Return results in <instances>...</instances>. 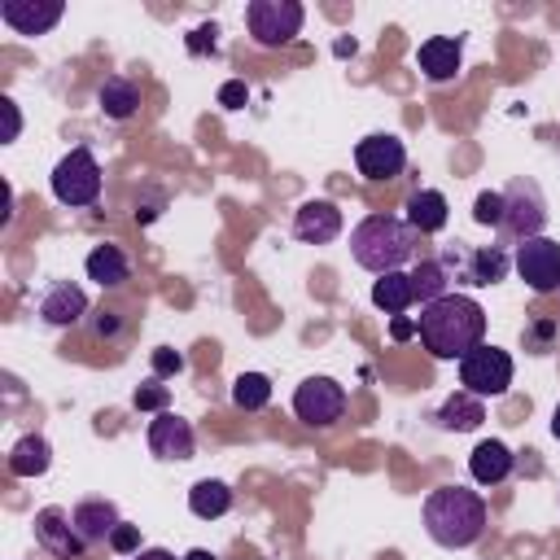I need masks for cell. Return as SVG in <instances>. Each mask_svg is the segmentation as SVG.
<instances>
[{
	"label": "cell",
	"instance_id": "1",
	"mask_svg": "<svg viewBox=\"0 0 560 560\" xmlns=\"http://www.w3.org/2000/svg\"><path fill=\"white\" fill-rule=\"evenodd\" d=\"M416 337L433 359H464L486 337V311L468 293H442L438 302L420 306Z\"/></svg>",
	"mask_w": 560,
	"mask_h": 560
},
{
	"label": "cell",
	"instance_id": "2",
	"mask_svg": "<svg viewBox=\"0 0 560 560\" xmlns=\"http://www.w3.org/2000/svg\"><path fill=\"white\" fill-rule=\"evenodd\" d=\"M350 258L372 276H389L402 271V262L420 258V236L398 214H368L350 232Z\"/></svg>",
	"mask_w": 560,
	"mask_h": 560
},
{
	"label": "cell",
	"instance_id": "3",
	"mask_svg": "<svg viewBox=\"0 0 560 560\" xmlns=\"http://www.w3.org/2000/svg\"><path fill=\"white\" fill-rule=\"evenodd\" d=\"M424 529L446 551L472 547L486 529V499L468 486H438L424 499Z\"/></svg>",
	"mask_w": 560,
	"mask_h": 560
},
{
	"label": "cell",
	"instance_id": "4",
	"mask_svg": "<svg viewBox=\"0 0 560 560\" xmlns=\"http://www.w3.org/2000/svg\"><path fill=\"white\" fill-rule=\"evenodd\" d=\"M442 267L451 280L459 284H472V289H486V284H499L508 276V254L503 245H468V241H451L446 254H442Z\"/></svg>",
	"mask_w": 560,
	"mask_h": 560
},
{
	"label": "cell",
	"instance_id": "5",
	"mask_svg": "<svg viewBox=\"0 0 560 560\" xmlns=\"http://www.w3.org/2000/svg\"><path fill=\"white\" fill-rule=\"evenodd\" d=\"M52 197H57L61 206H70V210L92 206V201L101 197V162L92 158L88 144L70 149V153L52 166Z\"/></svg>",
	"mask_w": 560,
	"mask_h": 560
},
{
	"label": "cell",
	"instance_id": "6",
	"mask_svg": "<svg viewBox=\"0 0 560 560\" xmlns=\"http://www.w3.org/2000/svg\"><path fill=\"white\" fill-rule=\"evenodd\" d=\"M542 223H547V197L534 179L516 175L508 188H503V223L499 232L508 241H529V236H542Z\"/></svg>",
	"mask_w": 560,
	"mask_h": 560
},
{
	"label": "cell",
	"instance_id": "7",
	"mask_svg": "<svg viewBox=\"0 0 560 560\" xmlns=\"http://www.w3.org/2000/svg\"><path fill=\"white\" fill-rule=\"evenodd\" d=\"M306 22V9L298 0H249L245 4V26L258 48H284Z\"/></svg>",
	"mask_w": 560,
	"mask_h": 560
},
{
	"label": "cell",
	"instance_id": "8",
	"mask_svg": "<svg viewBox=\"0 0 560 560\" xmlns=\"http://www.w3.org/2000/svg\"><path fill=\"white\" fill-rule=\"evenodd\" d=\"M512 372H516V368H512V354L499 350V346H486V341L459 359V385H464L468 394H477V398H499V394H508Z\"/></svg>",
	"mask_w": 560,
	"mask_h": 560
},
{
	"label": "cell",
	"instance_id": "9",
	"mask_svg": "<svg viewBox=\"0 0 560 560\" xmlns=\"http://www.w3.org/2000/svg\"><path fill=\"white\" fill-rule=\"evenodd\" d=\"M293 416L311 429H328L346 416V385L332 376H306L293 389Z\"/></svg>",
	"mask_w": 560,
	"mask_h": 560
},
{
	"label": "cell",
	"instance_id": "10",
	"mask_svg": "<svg viewBox=\"0 0 560 560\" xmlns=\"http://www.w3.org/2000/svg\"><path fill=\"white\" fill-rule=\"evenodd\" d=\"M354 166L363 179H398L402 166H407V144L394 136V131H372L354 144Z\"/></svg>",
	"mask_w": 560,
	"mask_h": 560
},
{
	"label": "cell",
	"instance_id": "11",
	"mask_svg": "<svg viewBox=\"0 0 560 560\" xmlns=\"http://www.w3.org/2000/svg\"><path fill=\"white\" fill-rule=\"evenodd\" d=\"M516 271L534 293H556L560 289V241L551 236H529L516 245Z\"/></svg>",
	"mask_w": 560,
	"mask_h": 560
},
{
	"label": "cell",
	"instance_id": "12",
	"mask_svg": "<svg viewBox=\"0 0 560 560\" xmlns=\"http://www.w3.org/2000/svg\"><path fill=\"white\" fill-rule=\"evenodd\" d=\"M35 542L48 551V556H57V560H79L83 551H88V542L79 538V529H74V516L66 512V508H39L35 512Z\"/></svg>",
	"mask_w": 560,
	"mask_h": 560
},
{
	"label": "cell",
	"instance_id": "13",
	"mask_svg": "<svg viewBox=\"0 0 560 560\" xmlns=\"http://www.w3.org/2000/svg\"><path fill=\"white\" fill-rule=\"evenodd\" d=\"M293 236L302 245H328L341 236V210L328 197H311L293 210Z\"/></svg>",
	"mask_w": 560,
	"mask_h": 560
},
{
	"label": "cell",
	"instance_id": "14",
	"mask_svg": "<svg viewBox=\"0 0 560 560\" xmlns=\"http://www.w3.org/2000/svg\"><path fill=\"white\" fill-rule=\"evenodd\" d=\"M149 451L158 455V459H192V451H197V433H192V424L184 420V416H175V411H158L153 420H149Z\"/></svg>",
	"mask_w": 560,
	"mask_h": 560
},
{
	"label": "cell",
	"instance_id": "15",
	"mask_svg": "<svg viewBox=\"0 0 560 560\" xmlns=\"http://www.w3.org/2000/svg\"><path fill=\"white\" fill-rule=\"evenodd\" d=\"M61 13H66L61 0H4L0 4V18L13 35H48L61 22Z\"/></svg>",
	"mask_w": 560,
	"mask_h": 560
},
{
	"label": "cell",
	"instance_id": "16",
	"mask_svg": "<svg viewBox=\"0 0 560 560\" xmlns=\"http://www.w3.org/2000/svg\"><path fill=\"white\" fill-rule=\"evenodd\" d=\"M35 311H39L44 324H52V328H70V324H79V319L88 315V293H83L79 284H70V280H52V284L39 293Z\"/></svg>",
	"mask_w": 560,
	"mask_h": 560
},
{
	"label": "cell",
	"instance_id": "17",
	"mask_svg": "<svg viewBox=\"0 0 560 560\" xmlns=\"http://www.w3.org/2000/svg\"><path fill=\"white\" fill-rule=\"evenodd\" d=\"M459 61H464L459 35H429V39L420 44V52H416V66H420L424 79H433V83L455 79V74H459Z\"/></svg>",
	"mask_w": 560,
	"mask_h": 560
},
{
	"label": "cell",
	"instance_id": "18",
	"mask_svg": "<svg viewBox=\"0 0 560 560\" xmlns=\"http://www.w3.org/2000/svg\"><path fill=\"white\" fill-rule=\"evenodd\" d=\"M70 516H74V529H79V538H83L88 547L109 542V534H114L118 521H122L109 499H79V503L70 508Z\"/></svg>",
	"mask_w": 560,
	"mask_h": 560
},
{
	"label": "cell",
	"instance_id": "19",
	"mask_svg": "<svg viewBox=\"0 0 560 560\" xmlns=\"http://www.w3.org/2000/svg\"><path fill=\"white\" fill-rule=\"evenodd\" d=\"M512 468H516V455H512L499 438L477 442V446H472V455H468V472H472V481H477V486H499V481H508V477H512Z\"/></svg>",
	"mask_w": 560,
	"mask_h": 560
},
{
	"label": "cell",
	"instance_id": "20",
	"mask_svg": "<svg viewBox=\"0 0 560 560\" xmlns=\"http://www.w3.org/2000/svg\"><path fill=\"white\" fill-rule=\"evenodd\" d=\"M402 210H407V228H411L416 236H433V232H442L446 219H451V206H446V197H442L438 188H416Z\"/></svg>",
	"mask_w": 560,
	"mask_h": 560
},
{
	"label": "cell",
	"instance_id": "21",
	"mask_svg": "<svg viewBox=\"0 0 560 560\" xmlns=\"http://www.w3.org/2000/svg\"><path fill=\"white\" fill-rule=\"evenodd\" d=\"M438 429H446V433H472V429H481V420H486V402L477 398V394H468V389H459V394H451L442 407H438Z\"/></svg>",
	"mask_w": 560,
	"mask_h": 560
},
{
	"label": "cell",
	"instance_id": "22",
	"mask_svg": "<svg viewBox=\"0 0 560 560\" xmlns=\"http://www.w3.org/2000/svg\"><path fill=\"white\" fill-rule=\"evenodd\" d=\"M96 105H101L105 118L122 122V118H131V114L140 109V83H131L127 74H109V79L96 88Z\"/></svg>",
	"mask_w": 560,
	"mask_h": 560
},
{
	"label": "cell",
	"instance_id": "23",
	"mask_svg": "<svg viewBox=\"0 0 560 560\" xmlns=\"http://www.w3.org/2000/svg\"><path fill=\"white\" fill-rule=\"evenodd\" d=\"M88 280H96L101 289H118L127 276H131V258L118 249V245H92V254H88Z\"/></svg>",
	"mask_w": 560,
	"mask_h": 560
},
{
	"label": "cell",
	"instance_id": "24",
	"mask_svg": "<svg viewBox=\"0 0 560 560\" xmlns=\"http://www.w3.org/2000/svg\"><path fill=\"white\" fill-rule=\"evenodd\" d=\"M48 464H52V446H48L44 433H26V438H18L13 451H9V472H13V477H44Z\"/></svg>",
	"mask_w": 560,
	"mask_h": 560
},
{
	"label": "cell",
	"instance_id": "25",
	"mask_svg": "<svg viewBox=\"0 0 560 560\" xmlns=\"http://www.w3.org/2000/svg\"><path fill=\"white\" fill-rule=\"evenodd\" d=\"M416 302V289H411V271H389V276H376L372 284V306L385 311L389 319L394 315H407V306Z\"/></svg>",
	"mask_w": 560,
	"mask_h": 560
},
{
	"label": "cell",
	"instance_id": "26",
	"mask_svg": "<svg viewBox=\"0 0 560 560\" xmlns=\"http://www.w3.org/2000/svg\"><path fill=\"white\" fill-rule=\"evenodd\" d=\"M188 508H192V516H201V521H219V516L232 508V486L219 481V477H201V481H192V490H188Z\"/></svg>",
	"mask_w": 560,
	"mask_h": 560
},
{
	"label": "cell",
	"instance_id": "27",
	"mask_svg": "<svg viewBox=\"0 0 560 560\" xmlns=\"http://www.w3.org/2000/svg\"><path fill=\"white\" fill-rule=\"evenodd\" d=\"M446 284H451V276H446L442 258H416V267H411V289H416V302H420V306H429V302H438L442 293H451Z\"/></svg>",
	"mask_w": 560,
	"mask_h": 560
},
{
	"label": "cell",
	"instance_id": "28",
	"mask_svg": "<svg viewBox=\"0 0 560 560\" xmlns=\"http://www.w3.org/2000/svg\"><path fill=\"white\" fill-rule=\"evenodd\" d=\"M232 402H236L241 411H262V407L271 402V376H262V372H241V376L232 381Z\"/></svg>",
	"mask_w": 560,
	"mask_h": 560
},
{
	"label": "cell",
	"instance_id": "29",
	"mask_svg": "<svg viewBox=\"0 0 560 560\" xmlns=\"http://www.w3.org/2000/svg\"><path fill=\"white\" fill-rule=\"evenodd\" d=\"M556 319H547V315H538V319H529L525 324V332H521V341H525V350H534V354H547L551 350V341H556Z\"/></svg>",
	"mask_w": 560,
	"mask_h": 560
},
{
	"label": "cell",
	"instance_id": "30",
	"mask_svg": "<svg viewBox=\"0 0 560 560\" xmlns=\"http://www.w3.org/2000/svg\"><path fill=\"white\" fill-rule=\"evenodd\" d=\"M472 219L481 223V228H499L503 223V192H477V201H472Z\"/></svg>",
	"mask_w": 560,
	"mask_h": 560
},
{
	"label": "cell",
	"instance_id": "31",
	"mask_svg": "<svg viewBox=\"0 0 560 560\" xmlns=\"http://www.w3.org/2000/svg\"><path fill=\"white\" fill-rule=\"evenodd\" d=\"M131 402L140 407V411H166V402H171V389L153 376V381H144L136 394H131Z\"/></svg>",
	"mask_w": 560,
	"mask_h": 560
},
{
	"label": "cell",
	"instance_id": "32",
	"mask_svg": "<svg viewBox=\"0 0 560 560\" xmlns=\"http://www.w3.org/2000/svg\"><path fill=\"white\" fill-rule=\"evenodd\" d=\"M184 44H188V52H192V57H206V52H214V48H219V26H214V22H201V26H192V31H188V39H184Z\"/></svg>",
	"mask_w": 560,
	"mask_h": 560
},
{
	"label": "cell",
	"instance_id": "33",
	"mask_svg": "<svg viewBox=\"0 0 560 560\" xmlns=\"http://www.w3.org/2000/svg\"><path fill=\"white\" fill-rule=\"evenodd\" d=\"M149 363H153V376H158V381H162V376H175V372L188 368V359H184L179 350H171V346H158V350L149 354Z\"/></svg>",
	"mask_w": 560,
	"mask_h": 560
},
{
	"label": "cell",
	"instance_id": "34",
	"mask_svg": "<svg viewBox=\"0 0 560 560\" xmlns=\"http://www.w3.org/2000/svg\"><path fill=\"white\" fill-rule=\"evenodd\" d=\"M109 547H114L118 556H131V551H140V525H127V521H118V529L109 534Z\"/></svg>",
	"mask_w": 560,
	"mask_h": 560
},
{
	"label": "cell",
	"instance_id": "35",
	"mask_svg": "<svg viewBox=\"0 0 560 560\" xmlns=\"http://www.w3.org/2000/svg\"><path fill=\"white\" fill-rule=\"evenodd\" d=\"M118 332H122V315H118V311H109V306H101V311H96V319H92V337H101V341H105V337H118Z\"/></svg>",
	"mask_w": 560,
	"mask_h": 560
},
{
	"label": "cell",
	"instance_id": "36",
	"mask_svg": "<svg viewBox=\"0 0 560 560\" xmlns=\"http://www.w3.org/2000/svg\"><path fill=\"white\" fill-rule=\"evenodd\" d=\"M245 101H249V88H245L241 79H228V83L219 88V105H223V109H241Z\"/></svg>",
	"mask_w": 560,
	"mask_h": 560
},
{
	"label": "cell",
	"instance_id": "37",
	"mask_svg": "<svg viewBox=\"0 0 560 560\" xmlns=\"http://www.w3.org/2000/svg\"><path fill=\"white\" fill-rule=\"evenodd\" d=\"M162 206H166V192L149 188V197H144V201H136V223H153V219L162 214Z\"/></svg>",
	"mask_w": 560,
	"mask_h": 560
},
{
	"label": "cell",
	"instance_id": "38",
	"mask_svg": "<svg viewBox=\"0 0 560 560\" xmlns=\"http://www.w3.org/2000/svg\"><path fill=\"white\" fill-rule=\"evenodd\" d=\"M411 332H416V324H411L407 315H394V319H389V337H394V341H407Z\"/></svg>",
	"mask_w": 560,
	"mask_h": 560
},
{
	"label": "cell",
	"instance_id": "39",
	"mask_svg": "<svg viewBox=\"0 0 560 560\" xmlns=\"http://www.w3.org/2000/svg\"><path fill=\"white\" fill-rule=\"evenodd\" d=\"M0 109H4V118H9V136H4V140H18V127H22V118H18V105L4 96V101H0Z\"/></svg>",
	"mask_w": 560,
	"mask_h": 560
},
{
	"label": "cell",
	"instance_id": "40",
	"mask_svg": "<svg viewBox=\"0 0 560 560\" xmlns=\"http://www.w3.org/2000/svg\"><path fill=\"white\" fill-rule=\"evenodd\" d=\"M136 560H175L166 547H149V551H136Z\"/></svg>",
	"mask_w": 560,
	"mask_h": 560
},
{
	"label": "cell",
	"instance_id": "41",
	"mask_svg": "<svg viewBox=\"0 0 560 560\" xmlns=\"http://www.w3.org/2000/svg\"><path fill=\"white\" fill-rule=\"evenodd\" d=\"M179 560H214V551H206V547H192L188 556H179Z\"/></svg>",
	"mask_w": 560,
	"mask_h": 560
},
{
	"label": "cell",
	"instance_id": "42",
	"mask_svg": "<svg viewBox=\"0 0 560 560\" xmlns=\"http://www.w3.org/2000/svg\"><path fill=\"white\" fill-rule=\"evenodd\" d=\"M551 433H556V442H560V402H556V411H551Z\"/></svg>",
	"mask_w": 560,
	"mask_h": 560
}]
</instances>
